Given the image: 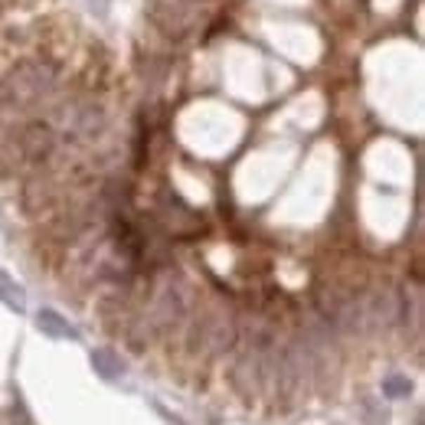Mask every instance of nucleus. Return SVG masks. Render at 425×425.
Instances as JSON below:
<instances>
[{
	"label": "nucleus",
	"mask_w": 425,
	"mask_h": 425,
	"mask_svg": "<svg viewBox=\"0 0 425 425\" xmlns=\"http://www.w3.org/2000/svg\"><path fill=\"white\" fill-rule=\"evenodd\" d=\"M56 128L46 122H23L7 134V141L0 148L4 154V167L7 170H20V167H46L56 154Z\"/></svg>",
	"instance_id": "f257e3e1"
},
{
	"label": "nucleus",
	"mask_w": 425,
	"mask_h": 425,
	"mask_svg": "<svg viewBox=\"0 0 425 425\" xmlns=\"http://www.w3.org/2000/svg\"><path fill=\"white\" fill-rule=\"evenodd\" d=\"M53 89H56V69L49 63H20L0 82V105L10 115H20L39 105L43 98H49Z\"/></svg>",
	"instance_id": "f03ea898"
},
{
	"label": "nucleus",
	"mask_w": 425,
	"mask_h": 425,
	"mask_svg": "<svg viewBox=\"0 0 425 425\" xmlns=\"http://www.w3.org/2000/svg\"><path fill=\"white\" fill-rule=\"evenodd\" d=\"M53 118L63 128V138L72 144L98 141L108 128V115H105L102 102H95V98H66Z\"/></svg>",
	"instance_id": "7ed1b4c3"
},
{
	"label": "nucleus",
	"mask_w": 425,
	"mask_h": 425,
	"mask_svg": "<svg viewBox=\"0 0 425 425\" xmlns=\"http://www.w3.org/2000/svg\"><path fill=\"white\" fill-rule=\"evenodd\" d=\"M229 386L246 406H252L255 399L265 393V379H262V350L259 347H242L236 350V357L229 363Z\"/></svg>",
	"instance_id": "20e7f679"
},
{
	"label": "nucleus",
	"mask_w": 425,
	"mask_h": 425,
	"mask_svg": "<svg viewBox=\"0 0 425 425\" xmlns=\"http://www.w3.org/2000/svg\"><path fill=\"white\" fill-rule=\"evenodd\" d=\"M399 324V292L370 288L363 292V334H383Z\"/></svg>",
	"instance_id": "39448f33"
},
{
	"label": "nucleus",
	"mask_w": 425,
	"mask_h": 425,
	"mask_svg": "<svg viewBox=\"0 0 425 425\" xmlns=\"http://www.w3.org/2000/svg\"><path fill=\"white\" fill-rule=\"evenodd\" d=\"M148 13L161 30L177 33L187 17V0H148Z\"/></svg>",
	"instance_id": "423d86ee"
},
{
	"label": "nucleus",
	"mask_w": 425,
	"mask_h": 425,
	"mask_svg": "<svg viewBox=\"0 0 425 425\" xmlns=\"http://www.w3.org/2000/svg\"><path fill=\"white\" fill-rule=\"evenodd\" d=\"M37 324H39V331L53 340H79L76 327H72L59 311H53V308H43V311L37 314Z\"/></svg>",
	"instance_id": "0eeeda50"
},
{
	"label": "nucleus",
	"mask_w": 425,
	"mask_h": 425,
	"mask_svg": "<svg viewBox=\"0 0 425 425\" xmlns=\"http://www.w3.org/2000/svg\"><path fill=\"white\" fill-rule=\"evenodd\" d=\"M92 370L102 379H122L124 377V360L115 350H92Z\"/></svg>",
	"instance_id": "6e6552de"
},
{
	"label": "nucleus",
	"mask_w": 425,
	"mask_h": 425,
	"mask_svg": "<svg viewBox=\"0 0 425 425\" xmlns=\"http://www.w3.org/2000/svg\"><path fill=\"white\" fill-rule=\"evenodd\" d=\"M0 301L7 304L10 311H17V314L27 308V292H23V288H20V285L13 282L4 268H0Z\"/></svg>",
	"instance_id": "1a4fd4ad"
},
{
	"label": "nucleus",
	"mask_w": 425,
	"mask_h": 425,
	"mask_svg": "<svg viewBox=\"0 0 425 425\" xmlns=\"http://www.w3.org/2000/svg\"><path fill=\"white\" fill-rule=\"evenodd\" d=\"M360 419L367 425H386L389 422V409L379 399H360Z\"/></svg>",
	"instance_id": "9d476101"
},
{
	"label": "nucleus",
	"mask_w": 425,
	"mask_h": 425,
	"mask_svg": "<svg viewBox=\"0 0 425 425\" xmlns=\"http://www.w3.org/2000/svg\"><path fill=\"white\" fill-rule=\"evenodd\" d=\"M383 396H389V399L412 396V383H409L406 377H386L383 379Z\"/></svg>",
	"instance_id": "9b49d317"
},
{
	"label": "nucleus",
	"mask_w": 425,
	"mask_h": 425,
	"mask_svg": "<svg viewBox=\"0 0 425 425\" xmlns=\"http://www.w3.org/2000/svg\"><path fill=\"white\" fill-rule=\"evenodd\" d=\"M85 4H89V10H92L95 17H108V10H112V0H85Z\"/></svg>",
	"instance_id": "f8f14e48"
},
{
	"label": "nucleus",
	"mask_w": 425,
	"mask_h": 425,
	"mask_svg": "<svg viewBox=\"0 0 425 425\" xmlns=\"http://www.w3.org/2000/svg\"><path fill=\"white\" fill-rule=\"evenodd\" d=\"M13 422H20V425H33V419L27 416V406H23V403H13Z\"/></svg>",
	"instance_id": "ddd939ff"
}]
</instances>
